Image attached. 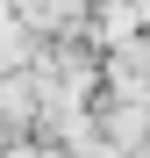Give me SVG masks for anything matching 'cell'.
Wrapping results in <instances>:
<instances>
[{"mask_svg": "<svg viewBox=\"0 0 150 158\" xmlns=\"http://www.w3.org/2000/svg\"><path fill=\"white\" fill-rule=\"evenodd\" d=\"M50 158H57V151H50Z\"/></svg>", "mask_w": 150, "mask_h": 158, "instance_id": "cell-1", "label": "cell"}]
</instances>
